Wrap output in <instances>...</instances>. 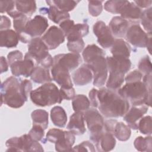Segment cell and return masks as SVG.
Instances as JSON below:
<instances>
[{"label":"cell","mask_w":152,"mask_h":152,"mask_svg":"<svg viewBox=\"0 0 152 152\" xmlns=\"http://www.w3.org/2000/svg\"><path fill=\"white\" fill-rule=\"evenodd\" d=\"M142 78V74L138 69H135L127 74L125 78L126 83L137 82L141 81Z\"/></svg>","instance_id":"48"},{"label":"cell","mask_w":152,"mask_h":152,"mask_svg":"<svg viewBox=\"0 0 152 152\" xmlns=\"http://www.w3.org/2000/svg\"><path fill=\"white\" fill-rule=\"evenodd\" d=\"M8 63L4 56L1 57V73L7 72L8 69Z\"/></svg>","instance_id":"56"},{"label":"cell","mask_w":152,"mask_h":152,"mask_svg":"<svg viewBox=\"0 0 152 152\" xmlns=\"http://www.w3.org/2000/svg\"><path fill=\"white\" fill-rule=\"evenodd\" d=\"M134 147L140 151H151V137L149 135L146 137H138L134 142Z\"/></svg>","instance_id":"37"},{"label":"cell","mask_w":152,"mask_h":152,"mask_svg":"<svg viewBox=\"0 0 152 152\" xmlns=\"http://www.w3.org/2000/svg\"><path fill=\"white\" fill-rule=\"evenodd\" d=\"M44 130L45 129L39 125H33L32 128L28 134L33 140L39 141L42 140L44 137Z\"/></svg>","instance_id":"44"},{"label":"cell","mask_w":152,"mask_h":152,"mask_svg":"<svg viewBox=\"0 0 152 152\" xmlns=\"http://www.w3.org/2000/svg\"><path fill=\"white\" fill-rule=\"evenodd\" d=\"M19 37L15 31L11 29L1 30L0 32L1 47L12 48L16 47L18 43Z\"/></svg>","instance_id":"25"},{"label":"cell","mask_w":152,"mask_h":152,"mask_svg":"<svg viewBox=\"0 0 152 152\" xmlns=\"http://www.w3.org/2000/svg\"><path fill=\"white\" fill-rule=\"evenodd\" d=\"M31 102L38 106H50L63 100L59 90L53 83H46L33 90L30 94Z\"/></svg>","instance_id":"5"},{"label":"cell","mask_w":152,"mask_h":152,"mask_svg":"<svg viewBox=\"0 0 152 152\" xmlns=\"http://www.w3.org/2000/svg\"><path fill=\"white\" fill-rule=\"evenodd\" d=\"M114 136L119 141H126L130 138L131 128L122 122H117L113 132Z\"/></svg>","instance_id":"34"},{"label":"cell","mask_w":152,"mask_h":152,"mask_svg":"<svg viewBox=\"0 0 152 152\" xmlns=\"http://www.w3.org/2000/svg\"><path fill=\"white\" fill-rule=\"evenodd\" d=\"M133 2L140 9L141 8H148L151 6L152 1H134Z\"/></svg>","instance_id":"55"},{"label":"cell","mask_w":152,"mask_h":152,"mask_svg":"<svg viewBox=\"0 0 152 152\" xmlns=\"http://www.w3.org/2000/svg\"><path fill=\"white\" fill-rule=\"evenodd\" d=\"M23 55L22 52L20 50H16L12 51L10 52L7 55V61L9 66L12 64L13 62L18 61L23 59Z\"/></svg>","instance_id":"50"},{"label":"cell","mask_w":152,"mask_h":152,"mask_svg":"<svg viewBox=\"0 0 152 152\" xmlns=\"http://www.w3.org/2000/svg\"><path fill=\"white\" fill-rule=\"evenodd\" d=\"M48 113L43 109H36L31 112V117L33 125H39L44 129L48 126Z\"/></svg>","instance_id":"33"},{"label":"cell","mask_w":152,"mask_h":152,"mask_svg":"<svg viewBox=\"0 0 152 152\" xmlns=\"http://www.w3.org/2000/svg\"><path fill=\"white\" fill-rule=\"evenodd\" d=\"M71 151H91L94 152L96 151V149L93 144L88 141H85L80 143V144L75 146L72 148Z\"/></svg>","instance_id":"45"},{"label":"cell","mask_w":152,"mask_h":152,"mask_svg":"<svg viewBox=\"0 0 152 152\" xmlns=\"http://www.w3.org/2000/svg\"><path fill=\"white\" fill-rule=\"evenodd\" d=\"M97 91L98 90L96 88H92L89 92V99L90 100V104L94 108H97Z\"/></svg>","instance_id":"52"},{"label":"cell","mask_w":152,"mask_h":152,"mask_svg":"<svg viewBox=\"0 0 152 152\" xmlns=\"http://www.w3.org/2000/svg\"><path fill=\"white\" fill-rule=\"evenodd\" d=\"M15 5V1H1L0 6L1 13L7 12V13L14 10V6Z\"/></svg>","instance_id":"49"},{"label":"cell","mask_w":152,"mask_h":152,"mask_svg":"<svg viewBox=\"0 0 152 152\" xmlns=\"http://www.w3.org/2000/svg\"><path fill=\"white\" fill-rule=\"evenodd\" d=\"M83 115L90 131V139L94 143L104 131L103 118L95 108L87 109Z\"/></svg>","instance_id":"8"},{"label":"cell","mask_w":152,"mask_h":152,"mask_svg":"<svg viewBox=\"0 0 152 152\" xmlns=\"http://www.w3.org/2000/svg\"><path fill=\"white\" fill-rule=\"evenodd\" d=\"M79 2V1L73 0H57L46 1L47 4L49 7L55 6L59 10L66 12L72 11Z\"/></svg>","instance_id":"35"},{"label":"cell","mask_w":152,"mask_h":152,"mask_svg":"<svg viewBox=\"0 0 152 152\" xmlns=\"http://www.w3.org/2000/svg\"><path fill=\"white\" fill-rule=\"evenodd\" d=\"M75 141V135L71 131H64L62 135L58 139L55 144V150L57 151H69L72 150V145Z\"/></svg>","instance_id":"22"},{"label":"cell","mask_w":152,"mask_h":152,"mask_svg":"<svg viewBox=\"0 0 152 152\" xmlns=\"http://www.w3.org/2000/svg\"><path fill=\"white\" fill-rule=\"evenodd\" d=\"M39 12L43 14H47L48 18L56 24H60L65 20L69 19L70 15L68 12H64L58 9L55 6H50L49 8H40Z\"/></svg>","instance_id":"24"},{"label":"cell","mask_w":152,"mask_h":152,"mask_svg":"<svg viewBox=\"0 0 152 152\" xmlns=\"http://www.w3.org/2000/svg\"><path fill=\"white\" fill-rule=\"evenodd\" d=\"M126 40L135 47L145 48L151 39V34L145 33L139 24H132L128 28L125 35Z\"/></svg>","instance_id":"10"},{"label":"cell","mask_w":152,"mask_h":152,"mask_svg":"<svg viewBox=\"0 0 152 152\" xmlns=\"http://www.w3.org/2000/svg\"><path fill=\"white\" fill-rule=\"evenodd\" d=\"M48 26V19L42 15H37L27 21L23 33L19 36V40L24 43H29L31 39L42 36Z\"/></svg>","instance_id":"7"},{"label":"cell","mask_w":152,"mask_h":152,"mask_svg":"<svg viewBox=\"0 0 152 152\" xmlns=\"http://www.w3.org/2000/svg\"><path fill=\"white\" fill-rule=\"evenodd\" d=\"M131 50V47L126 42L122 39H116L111 46L110 52L114 57L129 58Z\"/></svg>","instance_id":"23"},{"label":"cell","mask_w":152,"mask_h":152,"mask_svg":"<svg viewBox=\"0 0 152 152\" xmlns=\"http://www.w3.org/2000/svg\"><path fill=\"white\" fill-rule=\"evenodd\" d=\"M64 131L57 129V128H52L49 129L46 135V140L55 143L58 139L62 135Z\"/></svg>","instance_id":"46"},{"label":"cell","mask_w":152,"mask_h":152,"mask_svg":"<svg viewBox=\"0 0 152 152\" xmlns=\"http://www.w3.org/2000/svg\"><path fill=\"white\" fill-rule=\"evenodd\" d=\"M28 55L35 62L37 66L49 68L53 64V58L49 53V49L41 38L31 40L28 45Z\"/></svg>","instance_id":"6"},{"label":"cell","mask_w":152,"mask_h":152,"mask_svg":"<svg viewBox=\"0 0 152 152\" xmlns=\"http://www.w3.org/2000/svg\"><path fill=\"white\" fill-rule=\"evenodd\" d=\"M50 118L54 125L64 128L67 122V115L63 107L56 106L50 110Z\"/></svg>","instance_id":"27"},{"label":"cell","mask_w":152,"mask_h":152,"mask_svg":"<svg viewBox=\"0 0 152 152\" xmlns=\"http://www.w3.org/2000/svg\"><path fill=\"white\" fill-rule=\"evenodd\" d=\"M53 58L54 64L62 66L69 71H71L77 68L82 62L81 57L79 53L71 52L58 54Z\"/></svg>","instance_id":"14"},{"label":"cell","mask_w":152,"mask_h":152,"mask_svg":"<svg viewBox=\"0 0 152 152\" xmlns=\"http://www.w3.org/2000/svg\"><path fill=\"white\" fill-rule=\"evenodd\" d=\"M141 13L142 11L140 8L133 2L128 1H125L119 11L121 17L132 24H139Z\"/></svg>","instance_id":"15"},{"label":"cell","mask_w":152,"mask_h":152,"mask_svg":"<svg viewBox=\"0 0 152 152\" xmlns=\"http://www.w3.org/2000/svg\"><path fill=\"white\" fill-rule=\"evenodd\" d=\"M109 27L113 36L121 39L125 36L129 23L121 16H115L109 22Z\"/></svg>","instance_id":"18"},{"label":"cell","mask_w":152,"mask_h":152,"mask_svg":"<svg viewBox=\"0 0 152 152\" xmlns=\"http://www.w3.org/2000/svg\"><path fill=\"white\" fill-rule=\"evenodd\" d=\"M138 129L142 134L151 135L152 133L151 116H145L143 118L142 117L138 124Z\"/></svg>","instance_id":"38"},{"label":"cell","mask_w":152,"mask_h":152,"mask_svg":"<svg viewBox=\"0 0 152 152\" xmlns=\"http://www.w3.org/2000/svg\"><path fill=\"white\" fill-rule=\"evenodd\" d=\"M125 1H107L104 3V10L112 14H119Z\"/></svg>","instance_id":"40"},{"label":"cell","mask_w":152,"mask_h":152,"mask_svg":"<svg viewBox=\"0 0 152 152\" xmlns=\"http://www.w3.org/2000/svg\"><path fill=\"white\" fill-rule=\"evenodd\" d=\"M72 78L76 86H83L89 84L93 77L91 69L84 64L72 73Z\"/></svg>","instance_id":"19"},{"label":"cell","mask_w":152,"mask_h":152,"mask_svg":"<svg viewBox=\"0 0 152 152\" xmlns=\"http://www.w3.org/2000/svg\"><path fill=\"white\" fill-rule=\"evenodd\" d=\"M88 32L89 26L87 23H78L72 26L65 37L68 41L80 39L87 36Z\"/></svg>","instance_id":"28"},{"label":"cell","mask_w":152,"mask_h":152,"mask_svg":"<svg viewBox=\"0 0 152 152\" xmlns=\"http://www.w3.org/2000/svg\"><path fill=\"white\" fill-rule=\"evenodd\" d=\"M148 109V107L146 105L132 106L123 116V119L130 128L138 129V121L147 113Z\"/></svg>","instance_id":"16"},{"label":"cell","mask_w":152,"mask_h":152,"mask_svg":"<svg viewBox=\"0 0 152 152\" xmlns=\"http://www.w3.org/2000/svg\"><path fill=\"white\" fill-rule=\"evenodd\" d=\"M21 80L15 77L7 78L1 86V104L4 103L12 108L23 106L27 99L24 95L21 87Z\"/></svg>","instance_id":"3"},{"label":"cell","mask_w":152,"mask_h":152,"mask_svg":"<svg viewBox=\"0 0 152 152\" xmlns=\"http://www.w3.org/2000/svg\"><path fill=\"white\" fill-rule=\"evenodd\" d=\"M11 26V23L10 20L7 17L2 15L1 16V23H0L1 31L9 29Z\"/></svg>","instance_id":"53"},{"label":"cell","mask_w":152,"mask_h":152,"mask_svg":"<svg viewBox=\"0 0 152 152\" xmlns=\"http://www.w3.org/2000/svg\"><path fill=\"white\" fill-rule=\"evenodd\" d=\"M103 1H89L88 12L93 17L99 16L103 10Z\"/></svg>","instance_id":"43"},{"label":"cell","mask_w":152,"mask_h":152,"mask_svg":"<svg viewBox=\"0 0 152 152\" xmlns=\"http://www.w3.org/2000/svg\"><path fill=\"white\" fill-rule=\"evenodd\" d=\"M7 14L13 18V26L19 37L23 33L26 25L30 20L29 17L21 14L17 10H13Z\"/></svg>","instance_id":"26"},{"label":"cell","mask_w":152,"mask_h":152,"mask_svg":"<svg viewBox=\"0 0 152 152\" xmlns=\"http://www.w3.org/2000/svg\"><path fill=\"white\" fill-rule=\"evenodd\" d=\"M151 62L148 56L142 58L138 62V70L144 75L151 74Z\"/></svg>","instance_id":"41"},{"label":"cell","mask_w":152,"mask_h":152,"mask_svg":"<svg viewBox=\"0 0 152 152\" xmlns=\"http://www.w3.org/2000/svg\"><path fill=\"white\" fill-rule=\"evenodd\" d=\"M15 7L17 11L28 17H31L36 10L35 1H15Z\"/></svg>","instance_id":"31"},{"label":"cell","mask_w":152,"mask_h":152,"mask_svg":"<svg viewBox=\"0 0 152 152\" xmlns=\"http://www.w3.org/2000/svg\"><path fill=\"white\" fill-rule=\"evenodd\" d=\"M151 7L143 11L140 17L141 24L148 33L151 34Z\"/></svg>","instance_id":"39"},{"label":"cell","mask_w":152,"mask_h":152,"mask_svg":"<svg viewBox=\"0 0 152 152\" xmlns=\"http://www.w3.org/2000/svg\"><path fill=\"white\" fill-rule=\"evenodd\" d=\"M21 151H43L44 150L38 141L33 140L28 134L20 137Z\"/></svg>","instance_id":"30"},{"label":"cell","mask_w":152,"mask_h":152,"mask_svg":"<svg viewBox=\"0 0 152 152\" xmlns=\"http://www.w3.org/2000/svg\"><path fill=\"white\" fill-rule=\"evenodd\" d=\"M12 74L15 77L23 75L24 77H30L34 68L37 66L35 62L26 53L24 59L18 60L10 65Z\"/></svg>","instance_id":"12"},{"label":"cell","mask_w":152,"mask_h":152,"mask_svg":"<svg viewBox=\"0 0 152 152\" xmlns=\"http://www.w3.org/2000/svg\"><path fill=\"white\" fill-rule=\"evenodd\" d=\"M94 34L97 37L98 43L104 49L111 48L115 38L113 36L109 26L102 21H97L93 27Z\"/></svg>","instance_id":"11"},{"label":"cell","mask_w":152,"mask_h":152,"mask_svg":"<svg viewBox=\"0 0 152 152\" xmlns=\"http://www.w3.org/2000/svg\"><path fill=\"white\" fill-rule=\"evenodd\" d=\"M99 55H105V53L102 49L94 44L87 45L83 52V58L86 63Z\"/></svg>","instance_id":"36"},{"label":"cell","mask_w":152,"mask_h":152,"mask_svg":"<svg viewBox=\"0 0 152 152\" xmlns=\"http://www.w3.org/2000/svg\"><path fill=\"white\" fill-rule=\"evenodd\" d=\"M65 35L61 28L52 26L41 38L49 50L55 49L65 41Z\"/></svg>","instance_id":"13"},{"label":"cell","mask_w":152,"mask_h":152,"mask_svg":"<svg viewBox=\"0 0 152 152\" xmlns=\"http://www.w3.org/2000/svg\"><path fill=\"white\" fill-rule=\"evenodd\" d=\"M117 92L133 106H151V74L145 75L143 81L127 83Z\"/></svg>","instance_id":"2"},{"label":"cell","mask_w":152,"mask_h":152,"mask_svg":"<svg viewBox=\"0 0 152 152\" xmlns=\"http://www.w3.org/2000/svg\"><path fill=\"white\" fill-rule=\"evenodd\" d=\"M97 107L106 118L123 116L129 110V103L116 90L103 87L97 91Z\"/></svg>","instance_id":"1"},{"label":"cell","mask_w":152,"mask_h":152,"mask_svg":"<svg viewBox=\"0 0 152 152\" xmlns=\"http://www.w3.org/2000/svg\"><path fill=\"white\" fill-rule=\"evenodd\" d=\"M30 78L33 82L38 84L50 83L52 80L49 69L41 66L35 67L30 76Z\"/></svg>","instance_id":"29"},{"label":"cell","mask_w":152,"mask_h":152,"mask_svg":"<svg viewBox=\"0 0 152 152\" xmlns=\"http://www.w3.org/2000/svg\"><path fill=\"white\" fill-rule=\"evenodd\" d=\"M68 131L75 135H80L86 131L84 124V118L83 112H75L71 116L66 126Z\"/></svg>","instance_id":"20"},{"label":"cell","mask_w":152,"mask_h":152,"mask_svg":"<svg viewBox=\"0 0 152 152\" xmlns=\"http://www.w3.org/2000/svg\"><path fill=\"white\" fill-rule=\"evenodd\" d=\"M60 94L62 100H72L75 96L74 88L72 87H61L59 89Z\"/></svg>","instance_id":"47"},{"label":"cell","mask_w":152,"mask_h":152,"mask_svg":"<svg viewBox=\"0 0 152 152\" xmlns=\"http://www.w3.org/2000/svg\"><path fill=\"white\" fill-rule=\"evenodd\" d=\"M109 76L106 82L107 88L118 90L125 81V74L131 67V62L129 58L114 56L106 58Z\"/></svg>","instance_id":"4"},{"label":"cell","mask_w":152,"mask_h":152,"mask_svg":"<svg viewBox=\"0 0 152 152\" xmlns=\"http://www.w3.org/2000/svg\"><path fill=\"white\" fill-rule=\"evenodd\" d=\"M67 48L71 53H79L84 48V42L83 39L69 40L67 42Z\"/></svg>","instance_id":"42"},{"label":"cell","mask_w":152,"mask_h":152,"mask_svg":"<svg viewBox=\"0 0 152 152\" xmlns=\"http://www.w3.org/2000/svg\"><path fill=\"white\" fill-rule=\"evenodd\" d=\"M94 144L97 151L106 152L111 151L115 148L116 140L113 133L104 130Z\"/></svg>","instance_id":"21"},{"label":"cell","mask_w":152,"mask_h":152,"mask_svg":"<svg viewBox=\"0 0 152 152\" xmlns=\"http://www.w3.org/2000/svg\"><path fill=\"white\" fill-rule=\"evenodd\" d=\"M72 106L75 112L84 113L89 109L90 102L85 95L77 94L72 99Z\"/></svg>","instance_id":"32"},{"label":"cell","mask_w":152,"mask_h":152,"mask_svg":"<svg viewBox=\"0 0 152 152\" xmlns=\"http://www.w3.org/2000/svg\"><path fill=\"white\" fill-rule=\"evenodd\" d=\"M51 74L52 80L61 86V87H72L73 84L69 71L66 68L53 63L51 67Z\"/></svg>","instance_id":"17"},{"label":"cell","mask_w":152,"mask_h":152,"mask_svg":"<svg viewBox=\"0 0 152 152\" xmlns=\"http://www.w3.org/2000/svg\"><path fill=\"white\" fill-rule=\"evenodd\" d=\"M104 56H96L86 63L93 73V85L97 87L104 86L107 77L108 70Z\"/></svg>","instance_id":"9"},{"label":"cell","mask_w":152,"mask_h":152,"mask_svg":"<svg viewBox=\"0 0 152 152\" xmlns=\"http://www.w3.org/2000/svg\"><path fill=\"white\" fill-rule=\"evenodd\" d=\"M118 121L115 119H109L104 122V129L106 131L113 133L115 126Z\"/></svg>","instance_id":"54"},{"label":"cell","mask_w":152,"mask_h":152,"mask_svg":"<svg viewBox=\"0 0 152 152\" xmlns=\"http://www.w3.org/2000/svg\"><path fill=\"white\" fill-rule=\"evenodd\" d=\"M59 25L61 30L64 33L65 36H66L72 27V26L74 25V21L72 20L68 19L63 21Z\"/></svg>","instance_id":"51"}]
</instances>
